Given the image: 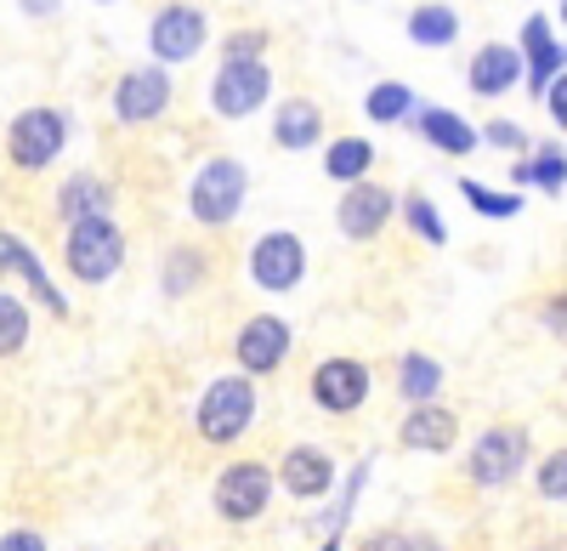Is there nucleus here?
<instances>
[{"label": "nucleus", "instance_id": "7c9ffc66", "mask_svg": "<svg viewBox=\"0 0 567 551\" xmlns=\"http://www.w3.org/2000/svg\"><path fill=\"white\" fill-rule=\"evenodd\" d=\"M261 45H267V34H261V29L233 34V40H227V63H250V52H261Z\"/></svg>", "mask_w": 567, "mask_h": 551}, {"label": "nucleus", "instance_id": "a211bd4d", "mask_svg": "<svg viewBox=\"0 0 567 551\" xmlns=\"http://www.w3.org/2000/svg\"><path fill=\"white\" fill-rule=\"evenodd\" d=\"M272 136H278V149H290V154L312 149L318 136H323V114H318V103H307V98L284 103L278 120H272Z\"/></svg>", "mask_w": 567, "mask_h": 551}, {"label": "nucleus", "instance_id": "1a4fd4ad", "mask_svg": "<svg viewBox=\"0 0 567 551\" xmlns=\"http://www.w3.org/2000/svg\"><path fill=\"white\" fill-rule=\"evenodd\" d=\"M312 398L329 409V416H352V409L369 398V370L358 358H323L312 376Z\"/></svg>", "mask_w": 567, "mask_h": 551}, {"label": "nucleus", "instance_id": "2f4dec72", "mask_svg": "<svg viewBox=\"0 0 567 551\" xmlns=\"http://www.w3.org/2000/svg\"><path fill=\"white\" fill-rule=\"evenodd\" d=\"M488 143H499V149H528V136H523V125L494 120V125H488Z\"/></svg>", "mask_w": 567, "mask_h": 551}, {"label": "nucleus", "instance_id": "473e14b6", "mask_svg": "<svg viewBox=\"0 0 567 551\" xmlns=\"http://www.w3.org/2000/svg\"><path fill=\"white\" fill-rule=\"evenodd\" d=\"M363 551H432L425 540H409V534H374Z\"/></svg>", "mask_w": 567, "mask_h": 551}, {"label": "nucleus", "instance_id": "72a5a7b5", "mask_svg": "<svg viewBox=\"0 0 567 551\" xmlns=\"http://www.w3.org/2000/svg\"><path fill=\"white\" fill-rule=\"evenodd\" d=\"M0 551H45V540L34 529H12V534H0Z\"/></svg>", "mask_w": 567, "mask_h": 551}, {"label": "nucleus", "instance_id": "393cba45", "mask_svg": "<svg viewBox=\"0 0 567 551\" xmlns=\"http://www.w3.org/2000/svg\"><path fill=\"white\" fill-rule=\"evenodd\" d=\"M516 182H539L545 194H556L561 182H567V160H561V149H539L534 160H523V165H516Z\"/></svg>", "mask_w": 567, "mask_h": 551}, {"label": "nucleus", "instance_id": "e433bc0d", "mask_svg": "<svg viewBox=\"0 0 567 551\" xmlns=\"http://www.w3.org/2000/svg\"><path fill=\"white\" fill-rule=\"evenodd\" d=\"M23 7H29V12H52V7H58V0H23Z\"/></svg>", "mask_w": 567, "mask_h": 551}, {"label": "nucleus", "instance_id": "7ed1b4c3", "mask_svg": "<svg viewBox=\"0 0 567 551\" xmlns=\"http://www.w3.org/2000/svg\"><path fill=\"white\" fill-rule=\"evenodd\" d=\"M523 467H528V432L523 427H488L477 443H471V461H465L471 483H483V489L511 483Z\"/></svg>", "mask_w": 567, "mask_h": 551}, {"label": "nucleus", "instance_id": "cd10ccee", "mask_svg": "<svg viewBox=\"0 0 567 551\" xmlns=\"http://www.w3.org/2000/svg\"><path fill=\"white\" fill-rule=\"evenodd\" d=\"M403 216H409V227H414L425 245H443V239H449V227H443V216L432 211V200H420V194L403 200Z\"/></svg>", "mask_w": 567, "mask_h": 551}, {"label": "nucleus", "instance_id": "f257e3e1", "mask_svg": "<svg viewBox=\"0 0 567 551\" xmlns=\"http://www.w3.org/2000/svg\"><path fill=\"white\" fill-rule=\"evenodd\" d=\"M63 256H69V273L80 285H103V279H114V267L125 262V239H120V227L109 216H85V222H69Z\"/></svg>", "mask_w": 567, "mask_h": 551}, {"label": "nucleus", "instance_id": "c9c22d12", "mask_svg": "<svg viewBox=\"0 0 567 551\" xmlns=\"http://www.w3.org/2000/svg\"><path fill=\"white\" fill-rule=\"evenodd\" d=\"M550 330L567 336V302H550Z\"/></svg>", "mask_w": 567, "mask_h": 551}, {"label": "nucleus", "instance_id": "39448f33", "mask_svg": "<svg viewBox=\"0 0 567 551\" xmlns=\"http://www.w3.org/2000/svg\"><path fill=\"white\" fill-rule=\"evenodd\" d=\"M267 500H272V472L261 461H239V467H227L216 478V512L227 523H250L267 512Z\"/></svg>", "mask_w": 567, "mask_h": 551}, {"label": "nucleus", "instance_id": "5701e85b", "mask_svg": "<svg viewBox=\"0 0 567 551\" xmlns=\"http://www.w3.org/2000/svg\"><path fill=\"white\" fill-rule=\"evenodd\" d=\"M460 34V18L449 12V7H420V12H409V40L414 45H449Z\"/></svg>", "mask_w": 567, "mask_h": 551}, {"label": "nucleus", "instance_id": "ddd939ff", "mask_svg": "<svg viewBox=\"0 0 567 551\" xmlns=\"http://www.w3.org/2000/svg\"><path fill=\"white\" fill-rule=\"evenodd\" d=\"M284 353H290V330H284V318H250V325L239 330V364H245V376L278 370Z\"/></svg>", "mask_w": 567, "mask_h": 551}, {"label": "nucleus", "instance_id": "4c0bfd02", "mask_svg": "<svg viewBox=\"0 0 567 551\" xmlns=\"http://www.w3.org/2000/svg\"><path fill=\"white\" fill-rule=\"evenodd\" d=\"M318 551H341V540H323V545H318Z\"/></svg>", "mask_w": 567, "mask_h": 551}, {"label": "nucleus", "instance_id": "58836bf2", "mask_svg": "<svg viewBox=\"0 0 567 551\" xmlns=\"http://www.w3.org/2000/svg\"><path fill=\"white\" fill-rule=\"evenodd\" d=\"M561 18H567V0H561Z\"/></svg>", "mask_w": 567, "mask_h": 551}, {"label": "nucleus", "instance_id": "6e6552de", "mask_svg": "<svg viewBox=\"0 0 567 551\" xmlns=\"http://www.w3.org/2000/svg\"><path fill=\"white\" fill-rule=\"evenodd\" d=\"M301 267H307V251H301L296 234H267V239H256V251H250V279H256L261 290H290V285H301Z\"/></svg>", "mask_w": 567, "mask_h": 551}, {"label": "nucleus", "instance_id": "0eeeda50", "mask_svg": "<svg viewBox=\"0 0 567 551\" xmlns=\"http://www.w3.org/2000/svg\"><path fill=\"white\" fill-rule=\"evenodd\" d=\"M267 91H272V74H267V63H221V74H216V85H210V103H216V114H227V120H245L250 109H261L267 103Z\"/></svg>", "mask_w": 567, "mask_h": 551}, {"label": "nucleus", "instance_id": "c756f323", "mask_svg": "<svg viewBox=\"0 0 567 551\" xmlns=\"http://www.w3.org/2000/svg\"><path fill=\"white\" fill-rule=\"evenodd\" d=\"M539 494L545 500H567V449H550L539 461Z\"/></svg>", "mask_w": 567, "mask_h": 551}, {"label": "nucleus", "instance_id": "b1692460", "mask_svg": "<svg viewBox=\"0 0 567 551\" xmlns=\"http://www.w3.org/2000/svg\"><path fill=\"white\" fill-rule=\"evenodd\" d=\"M109 194H103V182L97 176H74L69 188H63V216L69 222H85V216H103Z\"/></svg>", "mask_w": 567, "mask_h": 551}, {"label": "nucleus", "instance_id": "9d476101", "mask_svg": "<svg viewBox=\"0 0 567 551\" xmlns=\"http://www.w3.org/2000/svg\"><path fill=\"white\" fill-rule=\"evenodd\" d=\"M148 40H154V58L187 63V58L205 45V12H199V7H165V12L154 18Z\"/></svg>", "mask_w": 567, "mask_h": 551}, {"label": "nucleus", "instance_id": "f03ea898", "mask_svg": "<svg viewBox=\"0 0 567 551\" xmlns=\"http://www.w3.org/2000/svg\"><path fill=\"white\" fill-rule=\"evenodd\" d=\"M250 421H256V387H250V376H221L199 398V432L210 443H233Z\"/></svg>", "mask_w": 567, "mask_h": 551}, {"label": "nucleus", "instance_id": "f3484780", "mask_svg": "<svg viewBox=\"0 0 567 551\" xmlns=\"http://www.w3.org/2000/svg\"><path fill=\"white\" fill-rule=\"evenodd\" d=\"M329 478H336V467H329V455L323 449H290L284 455V489H290L296 500H318L329 489Z\"/></svg>", "mask_w": 567, "mask_h": 551}, {"label": "nucleus", "instance_id": "4468645a", "mask_svg": "<svg viewBox=\"0 0 567 551\" xmlns=\"http://www.w3.org/2000/svg\"><path fill=\"white\" fill-rule=\"evenodd\" d=\"M523 63H528V91H534V98H539V91H550L567 69V52H561V45L550 40V23L545 18H528L523 23Z\"/></svg>", "mask_w": 567, "mask_h": 551}, {"label": "nucleus", "instance_id": "c85d7f7f", "mask_svg": "<svg viewBox=\"0 0 567 551\" xmlns=\"http://www.w3.org/2000/svg\"><path fill=\"white\" fill-rule=\"evenodd\" d=\"M23 336H29V313H23V302L0 296V358L18 353V347H23Z\"/></svg>", "mask_w": 567, "mask_h": 551}, {"label": "nucleus", "instance_id": "dca6fc26", "mask_svg": "<svg viewBox=\"0 0 567 551\" xmlns=\"http://www.w3.org/2000/svg\"><path fill=\"white\" fill-rule=\"evenodd\" d=\"M516 74H523V52H511V45H483L471 58V91L477 98H499V91L516 85Z\"/></svg>", "mask_w": 567, "mask_h": 551}, {"label": "nucleus", "instance_id": "2eb2a0df", "mask_svg": "<svg viewBox=\"0 0 567 551\" xmlns=\"http://www.w3.org/2000/svg\"><path fill=\"white\" fill-rule=\"evenodd\" d=\"M403 449H420V455H443V449H454V438H460V421H454V409H443V404H420L414 416L403 421Z\"/></svg>", "mask_w": 567, "mask_h": 551}, {"label": "nucleus", "instance_id": "a878e982", "mask_svg": "<svg viewBox=\"0 0 567 551\" xmlns=\"http://www.w3.org/2000/svg\"><path fill=\"white\" fill-rule=\"evenodd\" d=\"M460 194L471 200V211H483V216H516L523 211V194H494L488 182H477V176H465Z\"/></svg>", "mask_w": 567, "mask_h": 551}, {"label": "nucleus", "instance_id": "9b49d317", "mask_svg": "<svg viewBox=\"0 0 567 551\" xmlns=\"http://www.w3.org/2000/svg\"><path fill=\"white\" fill-rule=\"evenodd\" d=\"M165 103H171V74H165V69H131V74L114 85V114L131 120V125L154 120Z\"/></svg>", "mask_w": 567, "mask_h": 551}, {"label": "nucleus", "instance_id": "bb28decb", "mask_svg": "<svg viewBox=\"0 0 567 551\" xmlns=\"http://www.w3.org/2000/svg\"><path fill=\"white\" fill-rule=\"evenodd\" d=\"M409 103H414V91L409 85H398V80H386V85H374L369 91V120H403L409 114Z\"/></svg>", "mask_w": 567, "mask_h": 551}, {"label": "nucleus", "instance_id": "f704fd0d", "mask_svg": "<svg viewBox=\"0 0 567 551\" xmlns=\"http://www.w3.org/2000/svg\"><path fill=\"white\" fill-rule=\"evenodd\" d=\"M550 120H556V125L567 131V74H561V80L550 85Z\"/></svg>", "mask_w": 567, "mask_h": 551}, {"label": "nucleus", "instance_id": "6ab92c4d", "mask_svg": "<svg viewBox=\"0 0 567 551\" xmlns=\"http://www.w3.org/2000/svg\"><path fill=\"white\" fill-rule=\"evenodd\" d=\"M398 387H403V398H409L414 409L432 404V398L443 392V364L425 358V353H403V358H398Z\"/></svg>", "mask_w": 567, "mask_h": 551}, {"label": "nucleus", "instance_id": "423d86ee", "mask_svg": "<svg viewBox=\"0 0 567 551\" xmlns=\"http://www.w3.org/2000/svg\"><path fill=\"white\" fill-rule=\"evenodd\" d=\"M7 154L12 165L23 171H40V165H52L63 154V114L58 109H29L12 120V136H7Z\"/></svg>", "mask_w": 567, "mask_h": 551}, {"label": "nucleus", "instance_id": "412c9836", "mask_svg": "<svg viewBox=\"0 0 567 551\" xmlns=\"http://www.w3.org/2000/svg\"><path fill=\"white\" fill-rule=\"evenodd\" d=\"M0 262H12V267H18V273H23V279H29V285H34V296H40V302H45V307H52V313H58V318H63V313H69V302H63V296H58V290H52V279H45V267H40V262H34V256H29V251H23V239H18V234H7V239H0Z\"/></svg>", "mask_w": 567, "mask_h": 551}, {"label": "nucleus", "instance_id": "f8f14e48", "mask_svg": "<svg viewBox=\"0 0 567 551\" xmlns=\"http://www.w3.org/2000/svg\"><path fill=\"white\" fill-rule=\"evenodd\" d=\"M386 216H392V194L374 188V182H352L347 200H341V211H336V222H341L347 239H374V234L386 227Z\"/></svg>", "mask_w": 567, "mask_h": 551}, {"label": "nucleus", "instance_id": "4be33fe9", "mask_svg": "<svg viewBox=\"0 0 567 551\" xmlns=\"http://www.w3.org/2000/svg\"><path fill=\"white\" fill-rule=\"evenodd\" d=\"M369 165H374V143H363V136H341V143L323 154V171L336 182H363Z\"/></svg>", "mask_w": 567, "mask_h": 551}, {"label": "nucleus", "instance_id": "20e7f679", "mask_svg": "<svg viewBox=\"0 0 567 551\" xmlns=\"http://www.w3.org/2000/svg\"><path fill=\"white\" fill-rule=\"evenodd\" d=\"M194 216L205 222V227H221V222H233L239 216V205H245V165L239 160H210L199 176H194Z\"/></svg>", "mask_w": 567, "mask_h": 551}, {"label": "nucleus", "instance_id": "aec40b11", "mask_svg": "<svg viewBox=\"0 0 567 551\" xmlns=\"http://www.w3.org/2000/svg\"><path fill=\"white\" fill-rule=\"evenodd\" d=\"M420 131L432 136V143H437L443 154H454V160L477 149V131H471L460 114H449V109H425V114H420Z\"/></svg>", "mask_w": 567, "mask_h": 551}]
</instances>
